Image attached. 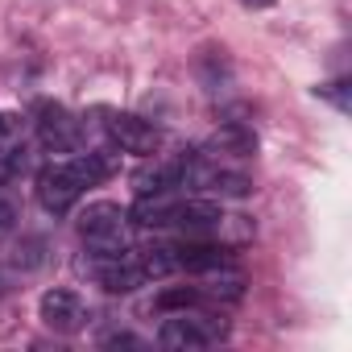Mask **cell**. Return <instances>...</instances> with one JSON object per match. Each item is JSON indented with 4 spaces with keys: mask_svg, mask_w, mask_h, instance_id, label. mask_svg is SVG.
Returning <instances> with one entry per match:
<instances>
[{
    "mask_svg": "<svg viewBox=\"0 0 352 352\" xmlns=\"http://www.w3.org/2000/svg\"><path fill=\"white\" fill-rule=\"evenodd\" d=\"M79 236L87 245V253H129V212L120 204H87V212L79 216Z\"/></svg>",
    "mask_w": 352,
    "mask_h": 352,
    "instance_id": "6da1fadb",
    "label": "cell"
},
{
    "mask_svg": "<svg viewBox=\"0 0 352 352\" xmlns=\"http://www.w3.org/2000/svg\"><path fill=\"white\" fill-rule=\"evenodd\" d=\"M319 96H323V100H331L340 112H348V108H352V96H348V83H344V79H340V83H323V87H319Z\"/></svg>",
    "mask_w": 352,
    "mask_h": 352,
    "instance_id": "7c38bea8",
    "label": "cell"
},
{
    "mask_svg": "<svg viewBox=\"0 0 352 352\" xmlns=\"http://www.w3.org/2000/svg\"><path fill=\"white\" fill-rule=\"evenodd\" d=\"M34 129H38V141H42L50 153H79L83 141H87V124H83L71 108L50 104V100L34 104Z\"/></svg>",
    "mask_w": 352,
    "mask_h": 352,
    "instance_id": "3957f363",
    "label": "cell"
},
{
    "mask_svg": "<svg viewBox=\"0 0 352 352\" xmlns=\"http://www.w3.org/2000/svg\"><path fill=\"white\" fill-rule=\"evenodd\" d=\"M104 344H108V348H120V344H124V348H141V340H137V336H108Z\"/></svg>",
    "mask_w": 352,
    "mask_h": 352,
    "instance_id": "9a60e30c",
    "label": "cell"
},
{
    "mask_svg": "<svg viewBox=\"0 0 352 352\" xmlns=\"http://www.w3.org/2000/svg\"><path fill=\"white\" fill-rule=\"evenodd\" d=\"M133 261L141 265L145 282L179 274V270H174V245H166V241H153V245H141V249H133Z\"/></svg>",
    "mask_w": 352,
    "mask_h": 352,
    "instance_id": "30bf717a",
    "label": "cell"
},
{
    "mask_svg": "<svg viewBox=\"0 0 352 352\" xmlns=\"http://www.w3.org/2000/svg\"><path fill=\"white\" fill-rule=\"evenodd\" d=\"M104 133L116 149L124 153H137V157H149L162 149V129L145 116H133V112H104Z\"/></svg>",
    "mask_w": 352,
    "mask_h": 352,
    "instance_id": "5b68a950",
    "label": "cell"
},
{
    "mask_svg": "<svg viewBox=\"0 0 352 352\" xmlns=\"http://www.w3.org/2000/svg\"><path fill=\"white\" fill-rule=\"evenodd\" d=\"M241 5H245V9H274L278 0H241Z\"/></svg>",
    "mask_w": 352,
    "mask_h": 352,
    "instance_id": "2e32d148",
    "label": "cell"
},
{
    "mask_svg": "<svg viewBox=\"0 0 352 352\" xmlns=\"http://www.w3.org/2000/svg\"><path fill=\"white\" fill-rule=\"evenodd\" d=\"M212 298L204 294V286H170V290H162L157 298H153V307L157 311H166V315H174V311H199V307H208Z\"/></svg>",
    "mask_w": 352,
    "mask_h": 352,
    "instance_id": "8fae6325",
    "label": "cell"
},
{
    "mask_svg": "<svg viewBox=\"0 0 352 352\" xmlns=\"http://www.w3.org/2000/svg\"><path fill=\"white\" fill-rule=\"evenodd\" d=\"M170 228H179V232H187V236L220 232V228H224V212H220L216 199H174Z\"/></svg>",
    "mask_w": 352,
    "mask_h": 352,
    "instance_id": "ba28073f",
    "label": "cell"
},
{
    "mask_svg": "<svg viewBox=\"0 0 352 352\" xmlns=\"http://www.w3.org/2000/svg\"><path fill=\"white\" fill-rule=\"evenodd\" d=\"M224 336H228V323L220 315L204 311V307L199 311H174L157 327V344L162 348H179V352H187V348H212Z\"/></svg>",
    "mask_w": 352,
    "mask_h": 352,
    "instance_id": "7a4b0ae2",
    "label": "cell"
},
{
    "mask_svg": "<svg viewBox=\"0 0 352 352\" xmlns=\"http://www.w3.org/2000/svg\"><path fill=\"white\" fill-rule=\"evenodd\" d=\"M83 191H87V183L79 179V170H75L71 157L67 162H50V166L38 170V204L50 216H67L83 199Z\"/></svg>",
    "mask_w": 352,
    "mask_h": 352,
    "instance_id": "277c9868",
    "label": "cell"
},
{
    "mask_svg": "<svg viewBox=\"0 0 352 352\" xmlns=\"http://www.w3.org/2000/svg\"><path fill=\"white\" fill-rule=\"evenodd\" d=\"M174 270L204 278V274H216V270H232V253H228L224 245H212V241L191 236V241H179V245H174Z\"/></svg>",
    "mask_w": 352,
    "mask_h": 352,
    "instance_id": "52a82bcc",
    "label": "cell"
},
{
    "mask_svg": "<svg viewBox=\"0 0 352 352\" xmlns=\"http://www.w3.org/2000/svg\"><path fill=\"white\" fill-rule=\"evenodd\" d=\"M21 270H38L42 265V241H25V249H17V257H13Z\"/></svg>",
    "mask_w": 352,
    "mask_h": 352,
    "instance_id": "4fadbf2b",
    "label": "cell"
},
{
    "mask_svg": "<svg viewBox=\"0 0 352 352\" xmlns=\"http://www.w3.org/2000/svg\"><path fill=\"white\" fill-rule=\"evenodd\" d=\"M38 311H42V323H46L50 331H58V336H75V331L87 323V302H83L75 290H67V286L46 290L42 302H38Z\"/></svg>",
    "mask_w": 352,
    "mask_h": 352,
    "instance_id": "8992f818",
    "label": "cell"
},
{
    "mask_svg": "<svg viewBox=\"0 0 352 352\" xmlns=\"http://www.w3.org/2000/svg\"><path fill=\"white\" fill-rule=\"evenodd\" d=\"M208 153H212V157H236V162H245V157L257 153V129H253L249 120H224V124L212 133Z\"/></svg>",
    "mask_w": 352,
    "mask_h": 352,
    "instance_id": "9c48e42d",
    "label": "cell"
},
{
    "mask_svg": "<svg viewBox=\"0 0 352 352\" xmlns=\"http://www.w3.org/2000/svg\"><path fill=\"white\" fill-rule=\"evenodd\" d=\"M13 220H17V204L0 195V232H5V228H13Z\"/></svg>",
    "mask_w": 352,
    "mask_h": 352,
    "instance_id": "5bb4252c",
    "label": "cell"
},
{
    "mask_svg": "<svg viewBox=\"0 0 352 352\" xmlns=\"http://www.w3.org/2000/svg\"><path fill=\"white\" fill-rule=\"evenodd\" d=\"M5 129H9V120H5V116H0V137H5Z\"/></svg>",
    "mask_w": 352,
    "mask_h": 352,
    "instance_id": "e0dca14e",
    "label": "cell"
}]
</instances>
